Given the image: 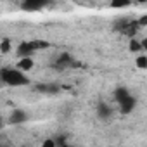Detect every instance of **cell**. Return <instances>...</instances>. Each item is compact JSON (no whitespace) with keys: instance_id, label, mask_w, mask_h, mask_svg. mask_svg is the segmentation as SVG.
<instances>
[{"instance_id":"11","label":"cell","mask_w":147,"mask_h":147,"mask_svg":"<svg viewBox=\"0 0 147 147\" xmlns=\"http://www.w3.org/2000/svg\"><path fill=\"white\" fill-rule=\"evenodd\" d=\"M128 49H130V52H135V54H140V50H144L142 49V42H138V40H130Z\"/></svg>"},{"instance_id":"15","label":"cell","mask_w":147,"mask_h":147,"mask_svg":"<svg viewBox=\"0 0 147 147\" xmlns=\"http://www.w3.org/2000/svg\"><path fill=\"white\" fill-rule=\"evenodd\" d=\"M11 50V42L5 38V40H2V43H0V52H2V54H7Z\"/></svg>"},{"instance_id":"4","label":"cell","mask_w":147,"mask_h":147,"mask_svg":"<svg viewBox=\"0 0 147 147\" xmlns=\"http://www.w3.org/2000/svg\"><path fill=\"white\" fill-rule=\"evenodd\" d=\"M113 95H114V99H116V102H118L119 106H121L123 102H126V100L131 97V94H130V92H128V88H125V87H118V88L114 90V94H113Z\"/></svg>"},{"instance_id":"14","label":"cell","mask_w":147,"mask_h":147,"mask_svg":"<svg viewBox=\"0 0 147 147\" xmlns=\"http://www.w3.org/2000/svg\"><path fill=\"white\" fill-rule=\"evenodd\" d=\"M40 147H61L59 144H57V140L55 138H45L43 142H42V145Z\"/></svg>"},{"instance_id":"13","label":"cell","mask_w":147,"mask_h":147,"mask_svg":"<svg viewBox=\"0 0 147 147\" xmlns=\"http://www.w3.org/2000/svg\"><path fill=\"white\" fill-rule=\"evenodd\" d=\"M135 64H137L138 69H147V57L142 55V54H138L137 59H135Z\"/></svg>"},{"instance_id":"6","label":"cell","mask_w":147,"mask_h":147,"mask_svg":"<svg viewBox=\"0 0 147 147\" xmlns=\"http://www.w3.org/2000/svg\"><path fill=\"white\" fill-rule=\"evenodd\" d=\"M111 107L106 104V102H99L97 104V116L100 118V119H109L111 118Z\"/></svg>"},{"instance_id":"8","label":"cell","mask_w":147,"mask_h":147,"mask_svg":"<svg viewBox=\"0 0 147 147\" xmlns=\"http://www.w3.org/2000/svg\"><path fill=\"white\" fill-rule=\"evenodd\" d=\"M135 104H137V100H135V97H130L126 102H123L121 106H119V111L123 113V114H128V113H131L133 111V107H135Z\"/></svg>"},{"instance_id":"9","label":"cell","mask_w":147,"mask_h":147,"mask_svg":"<svg viewBox=\"0 0 147 147\" xmlns=\"http://www.w3.org/2000/svg\"><path fill=\"white\" fill-rule=\"evenodd\" d=\"M75 62H73V57L69 55V54H62L59 59H57V66L59 67H69V66H73Z\"/></svg>"},{"instance_id":"1","label":"cell","mask_w":147,"mask_h":147,"mask_svg":"<svg viewBox=\"0 0 147 147\" xmlns=\"http://www.w3.org/2000/svg\"><path fill=\"white\" fill-rule=\"evenodd\" d=\"M0 78H2V82L9 87H23V85H28L30 80L28 76L24 75L23 71L19 69H12V67H5L2 69V73H0Z\"/></svg>"},{"instance_id":"3","label":"cell","mask_w":147,"mask_h":147,"mask_svg":"<svg viewBox=\"0 0 147 147\" xmlns=\"http://www.w3.org/2000/svg\"><path fill=\"white\" fill-rule=\"evenodd\" d=\"M43 5H45V2H42V0H24L21 4V9L28 11V12H33V11H40Z\"/></svg>"},{"instance_id":"7","label":"cell","mask_w":147,"mask_h":147,"mask_svg":"<svg viewBox=\"0 0 147 147\" xmlns=\"http://www.w3.org/2000/svg\"><path fill=\"white\" fill-rule=\"evenodd\" d=\"M33 66H35L33 59H31V57H26V59H19L16 67H18L19 71H30V69H33Z\"/></svg>"},{"instance_id":"16","label":"cell","mask_w":147,"mask_h":147,"mask_svg":"<svg viewBox=\"0 0 147 147\" xmlns=\"http://www.w3.org/2000/svg\"><path fill=\"white\" fill-rule=\"evenodd\" d=\"M33 43V47H35V50H38V49H47L50 43L49 42H43V40H36V42H31Z\"/></svg>"},{"instance_id":"18","label":"cell","mask_w":147,"mask_h":147,"mask_svg":"<svg viewBox=\"0 0 147 147\" xmlns=\"http://www.w3.org/2000/svg\"><path fill=\"white\" fill-rule=\"evenodd\" d=\"M142 49H144V50H147V38H144V40H142Z\"/></svg>"},{"instance_id":"17","label":"cell","mask_w":147,"mask_h":147,"mask_svg":"<svg viewBox=\"0 0 147 147\" xmlns=\"http://www.w3.org/2000/svg\"><path fill=\"white\" fill-rule=\"evenodd\" d=\"M137 23H138V26H140V28H145V26H147V16H142Z\"/></svg>"},{"instance_id":"5","label":"cell","mask_w":147,"mask_h":147,"mask_svg":"<svg viewBox=\"0 0 147 147\" xmlns=\"http://www.w3.org/2000/svg\"><path fill=\"white\" fill-rule=\"evenodd\" d=\"M28 119V114L23 111V109H14L12 113H11V118H9V121L12 123V125H21V123H24Z\"/></svg>"},{"instance_id":"12","label":"cell","mask_w":147,"mask_h":147,"mask_svg":"<svg viewBox=\"0 0 147 147\" xmlns=\"http://www.w3.org/2000/svg\"><path fill=\"white\" fill-rule=\"evenodd\" d=\"M131 2L130 0H113L111 2V7L113 9H125V7H128Z\"/></svg>"},{"instance_id":"19","label":"cell","mask_w":147,"mask_h":147,"mask_svg":"<svg viewBox=\"0 0 147 147\" xmlns=\"http://www.w3.org/2000/svg\"><path fill=\"white\" fill-rule=\"evenodd\" d=\"M62 147H71V145H67V144H66V145H62Z\"/></svg>"},{"instance_id":"2","label":"cell","mask_w":147,"mask_h":147,"mask_svg":"<svg viewBox=\"0 0 147 147\" xmlns=\"http://www.w3.org/2000/svg\"><path fill=\"white\" fill-rule=\"evenodd\" d=\"M35 52V47L31 42H21L16 49V54L19 55V59H26V57H31V54Z\"/></svg>"},{"instance_id":"10","label":"cell","mask_w":147,"mask_h":147,"mask_svg":"<svg viewBox=\"0 0 147 147\" xmlns=\"http://www.w3.org/2000/svg\"><path fill=\"white\" fill-rule=\"evenodd\" d=\"M35 88H36V92H43V94H57V90H59L55 85H49V83L36 85Z\"/></svg>"}]
</instances>
